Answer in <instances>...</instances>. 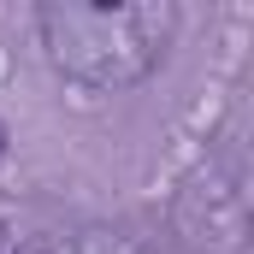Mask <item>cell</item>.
<instances>
[{
    "label": "cell",
    "mask_w": 254,
    "mask_h": 254,
    "mask_svg": "<svg viewBox=\"0 0 254 254\" xmlns=\"http://www.w3.org/2000/svg\"><path fill=\"white\" fill-rule=\"evenodd\" d=\"M48 254H148V249L136 237H125V231H83V237H71V243H60Z\"/></svg>",
    "instance_id": "2"
},
{
    "label": "cell",
    "mask_w": 254,
    "mask_h": 254,
    "mask_svg": "<svg viewBox=\"0 0 254 254\" xmlns=\"http://www.w3.org/2000/svg\"><path fill=\"white\" fill-rule=\"evenodd\" d=\"M172 30V0H48L36 12L48 65L83 89H136L166 60Z\"/></svg>",
    "instance_id": "1"
},
{
    "label": "cell",
    "mask_w": 254,
    "mask_h": 254,
    "mask_svg": "<svg viewBox=\"0 0 254 254\" xmlns=\"http://www.w3.org/2000/svg\"><path fill=\"white\" fill-rule=\"evenodd\" d=\"M0 254H12V237H6V231H0Z\"/></svg>",
    "instance_id": "3"
}]
</instances>
